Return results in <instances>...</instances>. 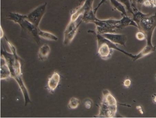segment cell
I'll use <instances>...</instances> for the list:
<instances>
[{
	"label": "cell",
	"instance_id": "6da1fadb",
	"mask_svg": "<svg viewBox=\"0 0 156 118\" xmlns=\"http://www.w3.org/2000/svg\"><path fill=\"white\" fill-rule=\"evenodd\" d=\"M6 42L12 52V53H8L3 49L1 50V54L4 56L8 63L11 73V78L14 79L19 85L24 98L25 106L29 103H31L30 94L28 89L23 82L22 72V65L21 58L17 53L16 47L5 37Z\"/></svg>",
	"mask_w": 156,
	"mask_h": 118
},
{
	"label": "cell",
	"instance_id": "7a4b0ae2",
	"mask_svg": "<svg viewBox=\"0 0 156 118\" xmlns=\"http://www.w3.org/2000/svg\"><path fill=\"white\" fill-rule=\"evenodd\" d=\"M156 28V11L154 14L147 16L140 23L139 30L144 33L147 40V45L138 54L140 58L150 54L156 50V46L151 43L152 35Z\"/></svg>",
	"mask_w": 156,
	"mask_h": 118
},
{
	"label": "cell",
	"instance_id": "3957f363",
	"mask_svg": "<svg viewBox=\"0 0 156 118\" xmlns=\"http://www.w3.org/2000/svg\"><path fill=\"white\" fill-rule=\"evenodd\" d=\"M88 32L93 34L97 41L98 54L102 59L107 60L112 56L114 49L110 48L108 43V39L102 35L97 33L95 31L89 30Z\"/></svg>",
	"mask_w": 156,
	"mask_h": 118
},
{
	"label": "cell",
	"instance_id": "277c9868",
	"mask_svg": "<svg viewBox=\"0 0 156 118\" xmlns=\"http://www.w3.org/2000/svg\"><path fill=\"white\" fill-rule=\"evenodd\" d=\"M47 2L37 7L27 15V19L37 27L39 25L44 16L47 8Z\"/></svg>",
	"mask_w": 156,
	"mask_h": 118
},
{
	"label": "cell",
	"instance_id": "5b68a950",
	"mask_svg": "<svg viewBox=\"0 0 156 118\" xmlns=\"http://www.w3.org/2000/svg\"><path fill=\"white\" fill-rule=\"evenodd\" d=\"M94 0H84L83 3L78 6L71 13L70 21H76L80 16L83 15L85 13L93 9V4Z\"/></svg>",
	"mask_w": 156,
	"mask_h": 118
},
{
	"label": "cell",
	"instance_id": "8992f818",
	"mask_svg": "<svg viewBox=\"0 0 156 118\" xmlns=\"http://www.w3.org/2000/svg\"><path fill=\"white\" fill-rule=\"evenodd\" d=\"M19 25L20 26L22 30L32 35L36 43L38 45L40 44V37L38 34V27H36L34 24L29 21L27 18L23 20Z\"/></svg>",
	"mask_w": 156,
	"mask_h": 118
},
{
	"label": "cell",
	"instance_id": "52a82bcc",
	"mask_svg": "<svg viewBox=\"0 0 156 118\" xmlns=\"http://www.w3.org/2000/svg\"><path fill=\"white\" fill-rule=\"evenodd\" d=\"M117 107H111L101 101L99 107V112L98 115L96 117L105 118H114L115 116Z\"/></svg>",
	"mask_w": 156,
	"mask_h": 118
},
{
	"label": "cell",
	"instance_id": "ba28073f",
	"mask_svg": "<svg viewBox=\"0 0 156 118\" xmlns=\"http://www.w3.org/2000/svg\"><path fill=\"white\" fill-rule=\"evenodd\" d=\"M102 35L115 44L120 45L126 46V44L127 42V36L125 35L115 33H106Z\"/></svg>",
	"mask_w": 156,
	"mask_h": 118
},
{
	"label": "cell",
	"instance_id": "9c48e42d",
	"mask_svg": "<svg viewBox=\"0 0 156 118\" xmlns=\"http://www.w3.org/2000/svg\"><path fill=\"white\" fill-rule=\"evenodd\" d=\"M60 75L56 71L53 72L51 76L49 78L47 83V90L50 93H54L60 83Z\"/></svg>",
	"mask_w": 156,
	"mask_h": 118
},
{
	"label": "cell",
	"instance_id": "30bf717a",
	"mask_svg": "<svg viewBox=\"0 0 156 118\" xmlns=\"http://www.w3.org/2000/svg\"><path fill=\"white\" fill-rule=\"evenodd\" d=\"M11 77V73L4 56H1V79L5 80Z\"/></svg>",
	"mask_w": 156,
	"mask_h": 118
},
{
	"label": "cell",
	"instance_id": "8fae6325",
	"mask_svg": "<svg viewBox=\"0 0 156 118\" xmlns=\"http://www.w3.org/2000/svg\"><path fill=\"white\" fill-rule=\"evenodd\" d=\"M51 47L48 44H44L42 46L38 53V57L40 61L46 60L51 53Z\"/></svg>",
	"mask_w": 156,
	"mask_h": 118
},
{
	"label": "cell",
	"instance_id": "7c38bea8",
	"mask_svg": "<svg viewBox=\"0 0 156 118\" xmlns=\"http://www.w3.org/2000/svg\"><path fill=\"white\" fill-rule=\"evenodd\" d=\"M109 1L111 2L113 9L121 13L122 16L127 15L126 8L122 2L118 1V0H109Z\"/></svg>",
	"mask_w": 156,
	"mask_h": 118
},
{
	"label": "cell",
	"instance_id": "4fadbf2b",
	"mask_svg": "<svg viewBox=\"0 0 156 118\" xmlns=\"http://www.w3.org/2000/svg\"><path fill=\"white\" fill-rule=\"evenodd\" d=\"M7 18L8 20L19 24L23 20L27 18V15L17 13L10 12L7 15Z\"/></svg>",
	"mask_w": 156,
	"mask_h": 118
},
{
	"label": "cell",
	"instance_id": "5bb4252c",
	"mask_svg": "<svg viewBox=\"0 0 156 118\" xmlns=\"http://www.w3.org/2000/svg\"><path fill=\"white\" fill-rule=\"evenodd\" d=\"M78 28L77 27L67 33L64 34L63 44L65 46L68 45L72 42L77 34Z\"/></svg>",
	"mask_w": 156,
	"mask_h": 118
},
{
	"label": "cell",
	"instance_id": "9a60e30c",
	"mask_svg": "<svg viewBox=\"0 0 156 118\" xmlns=\"http://www.w3.org/2000/svg\"><path fill=\"white\" fill-rule=\"evenodd\" d=\"M38 34L40 38H43L49 41H57L58 37L51 33L45 31H42L39 27L38 28Z\"/></svg>",
	"mask_w": 156,
	"mask_h": 118
},
{
	"label": "cell",
	"instance_id": "2e32d148",
	"mask_svg": "<svg viewBox=\"0 0 156 118\" xmlns=\"http://www.w3.org/2000/svg\"><path fill=\"white\" fill-rule=\"evenodd\" d=\"M80 101L79 99L76 98H72L70 99L68 103V108L71 109H76L78 108Z\"/></svg>",
	"mask_w": 156,
	"mask_h": 118
},
{
	"label": "cell",
	"instance_id": "e0dca14e",
	"mask_svg": "<svg viewBox=\"0 0 156 118\" xmlns=\"http://www.w3.org/2000/svg\"><path fill=\"white\" fill-rule=\"evenodd\" d=\"M136 37L139 41H144L146 40V36L144 32L139 31L136 33Z\"/></svg>",
	"mask_w": 156,
	"mask_h": 118
},
{
	"label": "cell",
	"instance_id": "ac0fdd59",
	"mask_svg": "<svg viewBox=\"0 0 156 118\" xmlns=\"http://www.w3.org/2000/svg\"><path fill=\"white\" fill-rule=\"evenodd\" d=\"M147 8H153V5L151 2V0H144L141 5Z\"/></svg>",
	"mask_w": 156,
	"mask_h": 118
},
{
	"label": "cell",
	"instance_id": "d6986e66",
	"mask_svg": "<svg viewBox=\"0 0 156 118\" xmlns=\"http://www.w3.org/2000/svg\"><path fill=\"white\" fill-rule=\"evenodd\" d=\"M93 104V101L90 99L88 98L86 99L84 102V106L87 109H91Z\"/></svg>",
	"mask_w": 156,
	"mask_h": 118
},
{
	"label": "cell",
	"instance_id": "ffe728a7",
	"mask_svg": "<svg viewBox=\"0 0 156 118\" xmlns=\"http://www.w3.org/2000/svg\"><path fill=\"white\" fill-rule=\"evenodd\" d=\"M123 86L126 88H129L131 85V80L129 79H126L124 80L123 83Z\"/></svg>",
	"mask_w": 156,
	"mask_h": 118
},
{
	"label": "cell",
	"instance_id": "44dd1931",
	"mask_svg": "<svg viewBox=\"0 0 156 118\" xmlns=\"http://www.w3.org/2000/svg\"><path fill=\"white\" fill-rule=\"evenodd\" d=\"M106 0H101V2H100V3L98 4L97 7L96 8H95L94 9V13L95 14H96L98 10V9L100 8V6L101 5H103L104 3H106Z\"/></svg>",
	"mask_w": 156,
	"mask_h": 118
},
{
	"label": "cell",
	"instance_id": "7402d4cb",
	"mask_svg": "<svg viewBox=\"0 0 156 118\" xmlns=\"http://www.w3.org/2000/svg\"><path fill=\"white\" fill-rule=\"evenodd\" d=\"M152 100H153V102L156 104V94H154L152 95Z\"/></svg>",
	"mask_w": 156,
	"mask_h": 118
},
{
	"label": "cell",
	"instance_id": "603a6c76",
	"mask_svg": "<svg viewBox=\"0 0 156 118\" xmlns=\"http://www.w3.org/2000/svg\"><path fill=\"white\" fill-rule=\"evenodd\" d=\"M4 31L2 30V27L1 26V39H2V37L4 36Z\"/></svg>",
	"mask_w": 156,
	"mask_h": 118
},
{
	"label": "cell",
	"instance_id": "cb8c5ba5",
	"mask_svg": "<svg viewBox=\"0 0 156 118\" xmlns=\"http://www.w3.org/2000/svg\"><path fill=\"white\" fill-rule=\"evenodd\" d=\"M155 78H156V76H155Z\"/></svg>",
	"mask_w": 156,
	"mask_h": 118
}]
</instances>
